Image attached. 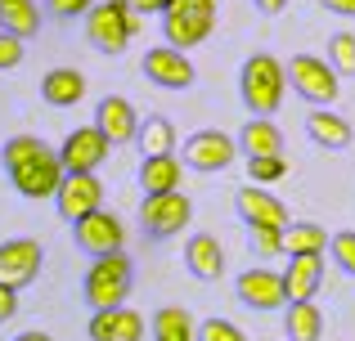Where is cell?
I'll return each mask as SVG.
<instances>
[{
    "mask_svg": "<svg viewBox=\"0 0 355 341\" xmlns=\"http://www.w3.org/2000/svg\"><path fill=\"white\" fill-rule=\"evenodd\" d=\"M288 95V77H284V63L275 54H248L239 68V99L252 117H270L279 113Z\"/></svg>",
    "mask_w": 355,
    "mask_h": 341,
    "instance_id": "1",
    "label": "cell"
},
{
    "mask_svg": "<svg viewBox=\"0 0 355 341\" xmlns=\"http://www.w3.org/2000/svg\"><path fill=\"white\" fill-rule=\"evenodd\" d=\"M130 279H135V265H130L126 252H113V256H95L81 279V297H86L90 310H113L126 301L130 292Z\"/></svg>",
    "mask_w": 355,
    "mask_h": 341,
    "instance_id": "2",
    "label": "cell"
},
{
    "mask_svg": "<svg viewBox=\"0 0 355 341\" xmlns=\"http://www.w3.org/2000/svg\"><path fill=\"white\" fill-rule=\"evenodd\" d=\"M216 27V0H171L162 14V41L171 50H189V45H202Z\"/></svg>",
    "mask_w": 355,
    "mask_h": 341,
    "instance_id": "3",
    "label": "cell"
},
{
    "mask_svg": "<svg viewBox=\"0 0 355 341\" xmlns=\"http://www.w3.org/2000/svg\"><path fill=\"white\" fill-rule=\"evenodd\" d=\"M135 36V14L126 0H95L86 9V41L99 54H121Z\"/></svg>",
    "mask_w": 355,
    "mask_h": 341,
    "instance_id": "4",
    "label": "cell"
},
{
    "mask_svg": "<svg viewBox=\"0 0 355 341\" xmlns=\"http://www.w3.org/2000/svg\"><path fill=\"white\" fill-rule=\"evenodd\" d=\"M284 77H288V86L315 108H333L338 95H342L338 72H333L324 59H315V54H293V63H284Z\"/></svg>",
    "mask_w": 355,
    "mask_h": 341,
    "instance_id": "5",
    "label": "cell"
},
{
    "mask_svg": "<svg viewBox=\"0 0 355 341\" xmlns=\"http://www.w3.org/2000/svg\"><path fill=\"white\" fill-rule=\"evenodd\" d=\"M193 220V202L184 193H157V198L139 202V229L148 243H166V238L184 234V225Z\"/></svg>",
    "mask_w": 355,
    "mask_h": 341,
    "instance_id": "6",
    "label": "cell"
},
{
    "mask_svg": "<svg viewBox=\"0 0 355 341\" xmlns=\"http://www.w3.org/2000/svg\"><path fill=\"white\" fill-rule=\"evenodd\" d=\"M54 153H59L63 175H95L113 149H108V140L95 131V126H77V131H68V140H63Z\"/></svg>",
    "mask_w": 355,
    "mask_h": 341,
    "instance_id": "7",
    "label": "cell"
},
{
    "mask_svg": "<svg viewBox=\"0 0 355 341\" xmlns=\"http://www.w3.org/2000/svg\"><path fill=\"white\" fill-rule=\"evenodd\" d=\"M234 158H239L234 135H225V131H193L189 140H184V158H180V167L211 175V171L234 167Z\"/></svg>",
    "mask_w": 355,
    "mask_h": 341,
    "instance_id": "8",
    "label": "cell"
},
{
    "mask_svg": "<svg viewBox=\"0 0 355 341\" xmlns=\"http://www.w3.org/2000/svg\"><path fill=\"white\" fill-rule=\"evenodd\" d=\"M72 243H77V252H86L95 261V256H113L126 247V229L113 211H90L86 220L72 225Z\"/></svg>",
    "mask_w": 355,
    "mask_h": 341,
    "instance_id": "9",
    "label": "cell"
},
{
    "mask_svg": "<svg viewBox=\"0 0 355 341\" xmlns=\"http://www.w3.org/2000/svg\"><path fill=\"white\" fill-rule=\"evenodd\" d=\"M41 261H45V252H41L36 238H5V243H0V283L23 292L27 283H36Z\"/></svg>",
    "mask_w": 355,
    "mask_h": 341,
    "instance_id": "10",
    "label": "cell"
},
{
    "mask_svg": "<svg viewBox=\"0 0 355 341\" xmlns=\"http://www.w3.org/2000/svg\"><path fill=\"white\" fill-rule=\"evenodd\" d=\"M54 207H59V216L68 225L86 220L90 211H104V184H99V175H63L59 193H54Z\"/></svg>",
    "mask_w": 355,
    "mask_h": 341,
    "instance_id": "11",
    "label": "cell"
},
{
    "mask_svg": "<svg viewBox=\"0 0 355 341\" xmlns=\"http://www.w3.org/2000/svg\"><path fill=\"white\" fill-rule=\"evenodd\" d=\"M139 68H144V77L153 81V86H162V90H189L193 81H198L189 54L171 50V45H153V50L144 54V63H139Z\"/></svg>",
    "mask_w": 355,
    "mask_h": 341,
    "instance_id": "12",
    "label": "cell"
},
{
    "mask_svg": "<svg viewBox=\"0 0 355 341\" xmlns=\"http://www.w3.org/2000/svg\"><path fill=\"white\" fill-rule=\"evenodd\" d=\"M234 292H239L243 306L257 310V315H270V310H284L288 306V301H284V279H279L275 270H266V265L243 270L239 283H234Z\"/></svg>",
    "mask_w": 355,
    "mask_h": 341,
    "instance_id": "13",
    "label": "cell"
},
{
    "mask_svg": "<svg viewBox=\"0 0 355 341\" xmlns=\"http://www.w3.org/2000/svg\"><path fill=\"white\" fill-rule=\"evenodd\" d=\"M234 211L243 216L248 229H288V225H293V216H288L284 202H279L275 193L257 189V184H248V189L234 193Z\"/></svg>",
    "mask_w": 355,
    "mask_h": 341,
    "instance_id": "14",
    "label": "cell"
},
{
    "mask_svg": "<svg viewBox=\"0 0 355 341\" xmlns=\"http://www.w3.org/2000/svg\"><path fill=\"white\" fill-rule=\"evenodd\" d=\"M9 184H14V189L23 193V198H32V202L54 198V193H59V184H63L59 153H54V149H45L41 158H32L27 167H18L14 175H9Z\"/></svg>",
    "mask_w": 355,
    "mask_h": 341,
    "instance_id": "15",
    "label": "cell"
},
{
    "mask_svg": "<svg viewBox=\"0 0 355 341\" xmlns=\"http://www.w3.org/2000/svg\"><path fill=\"white\" fill-rule=\"evenodd\" d=\"M95 126L99 135L108 140V149H121V144H130L135 140V131H139V117H135V108H130V99H121V95H104L95 104Z\"/></svg>",
    "mask_w": 355,
    "mask_h": 341,
    "instance_id": "16",
    "label": "cell"
},
{
    "mask_svg": "<svg viewBox=\"0 0 355 341\" xmlns=\"http://www.w3.org/2000/svg\"><path fill=\"white\" fill-rule=\"evenodd\" d=\"M90 341H144V315H135V310L126 306H113V310H95L86 324Z\"/></svg>",
    "mask_w": 355,
    "mask_h": 341,
    "instance_id": "17",
    "label": "cell"
},
{
    "mask_svg": "<svg viewBox=\"0 0 355 341\" xmlns=\"http://www.w3.org/2000/svg\"><path fill=\"white\" fill-rule=\"evenodd\" d=\"M279 279H284V301L288 306H293V301H315L320 279H324V256H293Z\"/></svg>",
    "mask_w": 355,
    "mask_h": 341,
    "instance_id": "18",
    "label": "cell"
},
{
    "mask_svg": "<svg viewBox=\"0 0 355 341\" xmlns=\"http://www.w3.org/2000/svg\"><path fill=\"white\" fill-rule=\"evenodd\" d=\"M234 144L243 158H284V131L270 117H248Z\"/></svg>",
    "mask_w": 355,
    "mask_h": 341,
    "instance_id": "19",
    "label": "cell"
},
{
    "mask_svg": "<svg viewBox=\"0 0 355 341\" xmlns=\"http://www.w3.org/2000/svg\"><path fill=\"white\" fill-rule=\"evenodd\" d=\"M184 270L193 274V279L211 283L225 274V247H220V238L211 234H193L189 243H184Z\"/></svg>",
    "mask_w": 355,
    "mask_h": 341,
    "instance_id": "20",
    "label": "cell"
},
{
    "mask_svg": "<svg viewBox=\"0 0 355 341\" xmlns=\"http://www.w3.org/2000/svg\"><path fill=\"white\" fill-rule=\"evenodd\" d=\"M180 180H184V167H180L175 153L139 162V189H144V198H157V193H180Z\"/></svg>",
    "mask_w": 355,
    "mask_h": 341,
    "instance_id": "21",
    "label": "cell"
},
{
    "mask_svg": "<svg viewBox=\"0 0 355 341\" xmlns=\"http://www.w3.org/2000/svg\"><path fill=\"white\" fill-rule=\"evenodd\" d=\"M81 95H86V77L77 68H50L41 77V99L50 108H72L81 104Z\"/></svg>",
    "mask_w": 355,
    "mask_h": 341,
    "instance_id": "22",
    "label": "cell"
},
{
    "mask_svg": "<svg viewBox=\"0 0 355 341\" xmlns=\"http://www.w3.org/2000/svg\"><path fill=\"white\" fill-rule=\"evenodd\" d=\"M306 135H311L320 149L338 153V149H347V144H351V122H347V117H338L333 108H315V113L306 117Z\"/></svg>",
    "mask_w": 355,
    "mask_h": 341,
    "instance_id": "23",
    "label": "cell"
},
{
    "mask_svg": "<svg viewBox=\"0 0 355 341\" xmlns=\"http://www.w3.org/2000/svg\"><path fill=\"white\" fill-rule=\"evenodd\" d=\"M0 32L14 41H32L41 32V5L36 0H0Z\"/></svg>",
    "mask_w": 355,
    "mask_h": 341,
    "instance_id": "24",
    "label": "cell"
},
{
    "mask_svg": "<svg viewBox=\"0 0 355 341\" xmlns=\"http://www.w3.org/2000/svg\"><path fill=\"white\" fill-rule=\"evenodd\" d=\"M284 341H320L324 337V315L315 301H293L284 306Z\"/></svg>",
    "mask_w": 355,
    "mask_h": 341,
    "instance_id": "25",
    "label": "cell"
},
{
    "mask_svg": "<svg viewBox=\"0 0 355 341\" xmlns=\"http://www.w3.org/2000/svg\"><path fill=\"white\" fill-rule=\"evenodd\" d=\"M284 252L288 256H324L329 252V229L315 220H293L284 229Z\"/></svg>",
    "mask_w": 355,
    "mask_h": 341,
    "instance_id": "26",
    "label": "cell"
},
{
    "mask_svg": "<svg viewBox=\"0 0 355 341\" xmlns=\"http://www.w3.org/2000/svg\"><path fill=\"white\" fill-rule=\"evenodd\" d=\"M148 333H153V341H198V324L184 306H162L148 324Z\"/></svg>",
    "mask_w": 355,
    "mask_h": 341,
    "instance_id": "27",
    "label": "cell"
},
{
    "mask_svg": "<svg viewBox=\"0 0 355 341\" xmlns=\"http://www.w3.org/2000/svg\"><path fill=\"white\" fill-rule=\"evenodd\" d=\"M135 144L144 158H166V153H175V126L166 117H139Z\"/></svg>",
    "mask_w": 355,
    "mask_h": 341,
    "instance_id": "28",
    "label": "cell"
},
{
    "mask_svg": "<svg viewBox=\"0 0 355 341\" xmlns=\"http://www.w3.org/2000/svg\"><path fill=\"white\" fill-rule=\"evenodd\" d=\"M45 149H50V144H45L41 135H14V140L0 144V167H5V175H14L18 167H27L32 158H41Z\"/></svg>",
    "mask_w": 355,
    "mask_h": 341,
    "instance_id": "29",
    "label": "cell"
},
{
    "mask_svg": "<svg viewBox=\"0 0 355 341\" xmlns=\"http://www.w3.org/2000/svg\"><path fill=\"white\" fill-rule=\"evenodd\" d=\"M329 63L338 77H355V36L351 32H333L329 36Z\"/></svg>",
    "mask_w": 355,
    "mask_h": 341,
    "instance_id": "30",
    "label": "cell"
},
{
    "mask_svg": "<svg viewBox=\"0 0 355 341\" xmlns=\"http://www.w3.org/2000/svg\"><path fill=\"white\" fill-rule=\"evenodd\" d=\"M248 247L257 261H275L284 256V229H248Z\"/></svg>",
    "mask_w": 355,
    "mask_h": 341,
    "instance_id": "31",
    "label": "cell"
},
{
    "mask_svg": "<svg viewBox=\"0 0 355 341\" xmlns=\"http://www.w3.org/2000/svg\"><path fill=\"white\" fill-rule=\"evenodd\" d=\"M329 252H333V261H338V270L355 279V229H342V234H333V238H329Z\"/></svg>",
    "mask_w": 355,
    "mask_h": 341,
    "instance_id": "32",
    "label": "cell"
},
{
    "mask_svg": "<svg viewBox=\"0 0 355 341\" xmlns=\"http://www.w3.org/2000/svg\"><path fill=\"white\" fill-rule=\"evenodd\" d=\"M248 175H252V184H275L288 175V162L284 158H248Z\"/></svg>",
    "mask_w": 355,
    "mask_h": 341,
    "instance_id": "33",
    "label": "cell"
},
{
    "mask_svg": "<svg viewBox=\"0 0 355 341\" xmlns=\"http://www.w3.org/2000/svg\"><path fill=\"white\" fill-rule=\"evenodd\" d=\"M198 341H248V333L230 319H207V324H198Z\"/></svg>",
    "mask_w": 355,
    "mask_h": 341,
    "instance_id": "34",
    "label": "cell"
},
{
    "mask_svg": "<svg viewBox=\"0 0 355 341\" xmlns=\"http://www.w3.org/2000/svg\"><path fill=\"white\" fill-rule=\"evenodd\" d=\"M18 63H23V41H14V36L0 32V72L18 68Z\"/></svg>",
    "mask_w": 355,
    "mask_h": 341,
    "instance_id": "35",
    "label": "cell"
},
{
    "mask_svg": "<svg viewBox=\"0 0 355 341\" xmlns=\"http://www.w3.org/2000/svg\"><path fill=\"white\" fill-rule=\"evenodd\" d=\"M95 5V0H45V9L59 18H86V9Z\"/></svg>",
    "mask_w": 355,
    "mask_h": 341,
    "instance_id": "36",
    "label": "cell"
},
{
    "mask_svg": "<svg viewBox=\"0 0 355 341\" xmlns=\"http://www.w3.org/2000/svg\"><path fill=\"white\" fill-rule=\"evenodd\" d=\"M14 315H18V292L0 283V324H9Z\"/></svg>",
    "mask_w": 355,
    "mask_h": 341,
    "instance_id": "37",
    "label": "cell"
},
{
    "mask_svg": "<svg viewBox=\"0 0 355 341\" xmlns=\"http://www.w3.org/2000/svg\"><path fill=\"white\" fill-rule=\"evenodd\" d=\"M126 5H130V14H166L171 0H126Z\"/></svg>",
    "mask_w": 355,
    "mask_h": 341,
    "instance_id": "38",
    "label": "cell"
},
{
    "mask_svg": "<svg viewBox=\"0 0 355 341\" xmlns=\"http://www.w3.org/2000/svg\"><path fill=\"white\" fill-rule=\"evenodd\" d=\"M329 14H342V18H355V0H320Z\"/></svg>",
    "mask_w": 355,
    "mask_h": 341,
    "instance_id": "39",
    "label": "cell"
},
{
    "mask_svg": "<svg viewBox=\"0 0 355 341\" xmlns=\"http://www.w3.org/2000/svg\"><path fill=\"white\" fill-rule=\"evenodd\" d=\"M252 5H257L266 18H275V14H284V9H288V0H252Z\"/></svg>",
    "mask_w": 355,
    "mask_h": 341,
    "instance_id": "40",
    "label": "cell"
},
{
    "mask_svg": "<svg viewBox=\"0 0 355 341\" xmlns=\"http://www.w3.org/2000/svg\"><path fill=\"white\" fill-rule=\"evenodd\" d=\"M14 341H54V337H50V333H18Z\"/></svg>",
    "mask_w": 355,
    "mask_h": 341,
    "instance_id": "41",
    "label": "cell"
}]
</instances>
